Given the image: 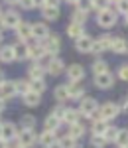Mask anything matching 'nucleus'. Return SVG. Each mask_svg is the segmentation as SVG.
<instances>
[{"instance_id": "20e7f679", "label": "nucleus", "mask_w": 128, "mask_h": 148, "mask_svg": "<svg viewBox=\"0 0 128 148\" xmlns=\"http://www.w3.org/2000/svg\"><path fill=\"white\" fill-rule=\"evenodd\" d=\"M16 142L22 144V146H26V148H34L35 142H37V134H35L34 128H20Z\"/></svg>"}, {"instance_id": "72a5a7b5", "label": "nucleus", "mask_w": 128, "mask_h": 148, "mask_svg": "<svg viewBox=\"0 0 128 148\" xmlns=\"http://www.w3.org/2000/svg\"><path fill=\"white\" fill-rule=\"evenodd\" d=\"M114 144L118 148L120 146H128V128H118V134L114 138Z\"/></svg>"}, {"instance_id": "e2e57ef3", "label": "nucleus", "mask_w": 128, "mask_h": 148, "mask_svg": "<svg viewBox=\"0 0 128 148\" xmlns=\"http://www.w3.org/2000/svg\"><path fill=\"white\" fill-rule=\"evenodd\" d=\"M120 148H128V146H120Z\"/></svg>"}, {"instance_id": "6e6d98bb", "label": "nucleus", "mask_w": 128, "mask_h": 148, "mask_svg": "<svg viewBox=\"0 0 128 148\" xmlns=\"http://www.w3.org/2000/svg\"><path fill=\"white\" fill-rule=\"evenodd\" d=\"M10 148H26V146H22V144H18V142H16V144H10Z\"/></svg>"}, {"instance_id": "5fc2aeb1", "label": "nucleus", "mask_w": 128, "mask_h": 148, "mask_svg": "<svg viewBox=\"0 0 128 148\" xmlns=\"http://www.w3.org/2000/svg\"><path fill=\"white\" fill-rule=\"evenodd\" d=\"M4 30H6V28H4V26L0 24V42H2V36H4Z\"/></svg>"}, {"instance_id": "f704fd0d", "label": "nucleus", "mask_w": 128, "mask_h": 148, "mask_svg": "<svg viewBox=\"0 0 128 148\" xmlns=\"http://www.w3.org/2000/svg\"><path fill=\"white\" fill-rule=\"evenodd\" d=\"M20 128H35V116L30 113H26L20 119Z\"/></svg>"}, {"instance_id": "aec40b11", "label": "nucleus", "mask_w": 128, "mask_h": 148, "mask_svg": "<svg viewBox=\"0 0 128 148\" xmlns=\"http://www.w3.org/2000/svg\"><path fill=\"white\" fill-rule=\"evenodd\" d=\"M59 16H61L59 6H46V8H42V18L46 22H55V20H59Z\"/></svg>"}, {"instance_id": "2eb2a0df", "label": "nucleus", "mask_w": 128, "mask_h": 148, "mask_svg": "<svg viewBox=\"0 0 128 148\" xmlns=\"http://www.w3.org/2000/svg\"><path fill=\"white\" fill-rule=\"evenodd\" d=\"M67 69V65H65V61L61 59V57H51V61H49V65H47V73L49 75H53V77H57V75H61L63 71Z\"/></svg>"}, {"instance_id": "a19ab883", "label": "nucleus", "mask_w": 128, "mask_h": 148, "mask_svg": "<svg viewBox=\"0 0 128 148\" xmlns=\"http://www.w3.org/2000/svg\"><path fill=\"white\" fill-rule=\"evenodd\" d=\"M114 10L118 12V14H128V0H118L116 4H114Z\"/></svg>"}, {"instance_id": "dca6fc26", "label": "nucleus", "mask_w": 128, "mask_h": 148, "mask_svg": "<svg viewBox=\"0 0 128 148\" xmlns=\"http://www.w3.org/2000/svg\"><path fill=\"white\" fill-rule=\"evenodd\" d=\"M14 46V53H16V61H24V59H30V44L28 42H16L12 44Z\"/></svg>"}, {"instance_id": "6e6552de", "label": "nucleus", "mask_w": 128, "mask_h": 148, "mask_svg": "<svg viewBox=\"0 0 128 148\" xmlns=\"http://www.w3.org/2000/svg\"><path fill=\"white\" fill-rule=\"evenodd\" d=\"M44 44V47H46V51L47 53H51V56H57L59 53V49H61V38L59 36H55V34H49L42 42Z\"/></svg>"}, {"instance_id": "ddd939ff", "label": "nucleus", "mask_w": 128, "mask_h": 148, "mask_svg": "<svg viewBox=\"0 0 128 148\" xmlns=\"http://www.w3.org/2000/svg\"><path fill=\"white\" fill-rule=\"evenodd\" d=\"M32 34H34L35 42H44L51 32H49V26L46 22H35V24H32Z\"/></svg>"}, {"instance_id": "4468645a", "label": "nucleus", "mask_w": 128, "mask_h": 148, "mask_svg": "<svg viewBox=\"0 0 128 148\" xmlns=\"http://www.w3.org/2000/svg\"><path fill=\"white\" fill-rule=\"evenodd\" d=\"M67 79L69 81H83L85 79V67H83L81 63H71L67 65Z\"/></svg>"}, {"instance_id": "f03ea898", "label": "nucleus", "mask_w": 128, "mask_h": 148, "mask_svg": "<svg viewBox=\"0 0 128 148\" xmlns=\"http://www.w3.org/2000/svg\"><path fill=\"white\" fill-rule=\"evenodd\" d=\"M24 20L20 18V14L16 10H6V12H2V18H0V24L6 28V30H16L20 24H22Z\"/></svg>"}, {"instance_id": "ea45409f", "label": "nucleus", "mask_w": 128, "mask_h": 148, "mask_svg": "<svg viewBox=\"0 0 128 148\" xmlns=\"http://www.w3.org/2000/svg\"><path fill=\"white\" fill-rule=\"evenodd\" d=\"M47 89V85H46V81L44 79H35V81H32V91H35V93H39V95H42V93L46 91Z\"/></svg>"}, {"instance_id": "a878e982", "label": "nucleus", "mask_w": 128, "mask_h": 148, "mask_svg": "<svg viewBox=\"0 0 128 148\" xmlns=\"http://www.w3.org/2000/svg\"><path fill=\"white\" fill-rule=\"evenodd\" d=\"M83 34H85V24L69 22V26H67V36H69V38L77 40V38H81Z\"/></svg>"}, {"instance_id": "c9c22d12", "label": "nucleus", "mask_w": 128, "mask_h": 148, "mask_svg": "<svg viewBox=\"0 0 128 148\" xmlns=\"http://www.w3.org/2000/svg\"><path fill=\"white\" fill-rule=\"evenodd\" d=\"M87 16H89V12H85V10H79V8H75V10H73V14H71V22L85 24V22H87Z\"/></svg>"}, {"instance_id": "c756f323", "label": "nucleus", "mask_w": 128, "mask_h": 148, "mask_svg": "<svg viewBox=\"0 0 128 148\" xmlns=\"http://www.w3.org/2000/svg\"><path fill=\"white\" fill-rule=\"evenodd\" d=\"M55 148H77V140L69 134H65V136H59L57 138V144Z\"/></svg>"}, {"instance_id": "cd10ccee", "label": "nucleus", "mask_w": 128, "mask_h": 148, "mask_svg": "<svg viewBox=\"0 0 128 148\" xmlns=\"http://www.w3.org/2000/svg\"><path fill=\"white\" fill-rule=\"evenodd\" d=\"M85 132H87V126L81 125V123H75V125H69V130H67V134L73 136L75 140H79V138L85 136Z\"/></svg>"}, {"instance_id": "864d4df0", "label": "nucleus", "mask_w": 128, "mask_h": 148, "mask_svg": "<svg viewBox=\"0 0 128 148\" xmlns=\"http://www.w3.org/2000/svg\"><path fill=\"white\" fill-rule=\"evenodd\" d=\"M63 2H67V4H73V6H77V2H79V0H63Z\"/></svg>"}, {"instance_id": "49530a36", "label": "nucleus", "mask_w": 128, "mask_h": 148, "mask_svg": "<svg viewBox=\"0 0 128 148\" xmlns=\"http://www.w3.org/2000/svg\"><path fill=\"white\" fill-rule=\"evenodd\" d=\"M118 109H120V113H128V97H124L118 103Z\"/></svg>"}, {"instance_id": "09e8293b", "label": "nucleus", "mask_w": 128, "mask_h": 148, "mask_svg": "<svg viewBox=\"0 0 128 148\" xmlns=\"http://www.w3.org/2000/svg\"><path fill=\"white\" fill-rule=\"evenodd\" d=\"M0 148H10V142H8L6 138H2V136H0Z\"/></svg>"}, {"instance_id": "c03bdc74", "label": "nucleus", "mask_w": 128, "mask_h": 148, "mask_svg": "<svg viewBox=\"0 0 128 148\" xmlns=\"http://www.w3.org/2000/svg\"><path fill=\"white\" fill-rule=\"evenodd\" d=\"M18 6H20L22 10H34L35 8L34 0H18Z\"/></svg>"}, {"instance_id": "2f4dec72", "label": "nucleus", "mask_w": 128, "mask_h": 148, "mask_svg": "<svg viewBox=\"0 0 128 148\" xmlns=\"http://www.w3.org/2000/svg\"><path fill=\"white\" fill-rule=\"evenodd\" d=\"M91 69H93V75H99V73H105V71H110L108 69V63H106L105 59H95V63L91 65Z\"/></svg>"}, {"instance_id": "a18cd8bd", "label": "nucleus", "mask_w": 128, "mask_h": 148, "mask_svg": "<svg viewBox=\"0 0 128 148\" xmlns=\"http://www.w3.org/2000/svg\"><path fill=\"white\" fill-rule=\"evenodd\" d=\"M110 6V2L108 0H95V10H105V8H108Z\"/></svg>"}, {"instance_id": "4c0bfd02", "label": "nucleus", "mask_w": 128, "mask_h": 148, "mask_svg": "<svg viewBox=\"0 0 128 148\" xmlns=\"http://www.w3.org/2000/svg\"><path fill=\"white\" fill-rule=\"evenodd\" d=\"M91 144H93V148H105L108 142L105 140L103 134H91Z\"/></svg>"}, {"instance_id": "4be33fe9", "label": "nucleus", "mask_w": 128, "mask_h": 148, "mask_svg": "<svg viewBox=\"0 0 128 148\" xmlns=\"http://www.w3.org/2000/svg\"><path fill=\"white\" fill-rule=\"evenodd\" d=\"M30 44V42H28ZM46 47H44V44L42 42H35V44H30V59H34V61H39L42 57L46 56Z\"/></svg>"}, {"instance_id": "9b49d317", "label": "nucleus", "mask_w": 128, "mask_h": 148, "mask_svg": "<svg viewBox=\"0 0 128 148\" xmlns=\"http://www.w3.org/2000/svg\"><path fill=\"white\" fill-rule=\"evenodd\" d=\"M110 46H112V36H101L99 40H95V49L93 53L95 56H101V53H105V51H110Z\"/></svg>"}, {"instance_id": "bf43d9fd", "label": "nucleus", "mask_w": 128, "mask_h": 148, "mask_svg": "<svg viewBox=\"0 0 128 148\" xmlns=\"http://www.w3.org/2000/svg\"><path fill=\"white\" fill-rule=\"evenodd\" d=\"M108 2H110V4H116V2H118V0H108Z\"/></svg>"}, {"instance_id": "473e14b6", "label": "nucleus", "mask_w": 128, "mask_h": 148, "mask_svg": "<svg viewBox=\"0 0 128 148\" xmlns=\"http://www.w3.org/2000/svg\"><path fill=\"white\" fill-rule=\"evenodd\" d=\"M106 126H108V123H106V121H103V119L93 121V125H91V132H93V134H105Z\"/></svg>"}, {"instance_id": "680f3d73", "label": "nucleus", "mask_w": 128, "mask_h": 148, "mask_svg": "<svg viewBox=\"0 0 128 148\" xmlns=\"http://www.w3.org/2000/svg\"><path fill=\"white\" fill-rule=\"evenodd\" d=\"M0 18H2V10H0Z\"/></svg>"}, {"instance_id": "4d7b16f0", "label": "nucleus", "mask_w": 128, "mask_h": 148, "mask_svg": "<svg viewBox=\"0 0 128 148\" xmlns=\"http://www.w3.org/2000/svg\"><path fill=\"white\" fill-rule=\"evenodd\" d=\"M4 81H6V79H4V75H2V73H0V85H2V83H4Z\"/></svg>"}, {"instance_id": "1a4fd4ad", "label": "nucleus", "mask_w": 128, "mask_h": 148, "mask_svg": "<svg viewBox=\"0 0 128 148\" xmlns=\"http://www.w3.org/2000/svg\"><path fill=\"white\" fill-rule=\"evenodd\" d=\"M67 89H69V101H81L85 97V85L81 81H69Z\"/></svg>"}, {"instance_id": "8fccbe9b", "label": "nucleus", "mask_w": 128, "mask_h": 148, "mask_svg": "<svg viewBox=\"0 0 128 148\" xmlns=\"http://www.w3.org/2000/svg\"><path fill=\"white\" fill-rule=\"evenodd\" d=\"M35 8H46V0H34Z\"/></svg>"}, {"instance_id": "f8f14e48", "label": "nucleus", "mask_w": 128, "mask_h": 148, "mask_svg": "<svg viewBox=\"0 0 128 148\" xmlns=\"http://www.w3.org/2000/svg\"><path fill=\"white\" fill-rule=\"evenodd\" d=\"M18 132H20V128H18V125H16V123H10V121L2 123V132H0V136L6 138L8 142L16 140V138H18Z\"/></svg>"}, {"instance_id": "393cba45", "label": "nucleus", "mask_w": 128, "mask_h": 148, "mask_svg": "<svg viewBox=\"0 0 128 148\" xmlns=\"http://www.w3.org/2000/svg\"><path fill=\"white\" fill-rule=\"evenodd\" d=\"M22 101L26 107H37L39 103H42V95L35 91H28L26 95H22Z\"/></svg>"}, {"instance_id": "c85d7f7f", "label": "nucleus", "mask_w": 128, "mask_h": 148, "mask_svg": "<svg viewBox=\"0 0 128 148\" xmlns=\"http://www.w3.org/2000/svg\"><path fill=\"white\" fill-rule=\"evenodd\" d=\"M61 123H63V121H61L59 116H55L53 113H49V114L46 116V123H44V128H47V130H57L59 126H61Z\"/></svg>"}, {"instance_id": "13d9d810", "label": "nucleus", "mask_w": 128, "mask_h": 148, "mask_svg": "<svg viewBox=\"0 0 128 148\" xmlns=\"http://www.w3.org/2000/svg\"><path fill=\"white\" fill-rule=\"evenodd\" d=\"M124 24L128 26V14H124Z\"/></svg>"}, {"instance_id": "0eeeda50", "label": "nucleus", "mask_w": 128, "mask_h": 148, "mask_svg": "<svg viewBox=\"0 0 128 148\" xmlns=\"http://www.w3.org/2000/svg\"><path fill=\"white\" fill-rule=\"evenodd\" d=\"M95 87H99V89H110L112 85H114V75L110 73V71H105V73H99V75H95Z\"/></svg>"}, {"instance_id": "37998d69", "label": "nucleus", "mask_w": 128, "mask_h": 148, "mask_svg": "<svg viewBox=\"0 0 128 148\" xmlns=\"http://www.w3.org/2000/svg\"><path fill=\"white\" fill-rule=\"evenodd\" d=\"M65 109H67V107H65L63 103H57V105L53 107V111H51V113L55 114V116H59V119L63 121V116H65Z\"/></svg>"}, {"instance_id": "412c9836", "label": "nucleus", "mask_w": 128, "mask_h": 148, "mask_svg": "<svg viewBox=\"0 0 128 148\" xmlns=\"http://www.w3.org/2000/svg\"><path fill=\"white\" fill-rule=\"evenodd\" d=\"M83 114L79 109H73V107H67L65 109V116H63V123H67V125H75V123H81Z\"/></svg>"}, {"instance_id": "39448f33", "label": "nucleus", "mask_w": 128, "mask_h": 148, "mask_svg": "<svg viewBox=\"0 0 128 148\" xmlns=\"http://www.w3.org/2000/svg\"><path fill=\"white\" fill-rule=\"evenodd\" d=\"M75 49H77L79 53H93V49H95V40L91 38V36L83 34L81 38H77V40H75Z\"/></svg>"}, {"instance_id": "de8ad7c7", "label": "nucleus", "mask_w": 128, "mask_h": 148, "mask_svg": "<svg viewBox=\"0 0 128 148\" xmlns=\"http://www.w3.org/2000/svg\"><path fill=\"white\" fill-rule=\"evenodd\" d=\"M63 0H46V6H59Z\"/></svg>"}, {"instance_id": "f3484780", "label": "nucleus", "mask_w": 128, "mask_h": 148, "mask_svg": "<svg viewBox=\"0 0 128 148\" xmlns=\"http://www.w3.org/2000/svg\"><path fill=\"white\" fill-rule=\"evenodd\" d=\"M16 36H18V40L20 42H30V40H34V34H32V24L28 22H22L16 30Z\"/></svg>"}, {"instance_id": "052dcab7", "label": "nucleus", "mask_w": 128, "mask_h": 148, "mask_svg": "<svg viewBox=\"0 0 128 148\" xmlns=\"http://www.w3.org/2000/svg\"><path fill=\"white\" fill-rule=\"evenodd\" d=\"M0 132H2V123H0Z\"/></svg>"}, {"instance_id": "7c9ffc66", "label": "nucleus", "mask_w": 128, "mask_h": 148, "mask_svg": "<svg viewBox=\"0 0 128 148\" xmlns=\"http://www.w3.org/2000/svg\"><path fill=\"white\" fill-rule=\"evenodd\" d=\"M14 83H16V91H18L20 97L26 95L28 91H32V81H30V79H16Z\"/></svg>"}, {"instance_id": "5701e85b", "label": "nucleus", "mask_w": 128, "mask_h": 148, "mask_svg": "<svg viewBox=\"0 0 128 148\" xmlns=\"http://www.w3.org/2000/svg\"><path fill=\"white\" fill-rule=\"evenodd\" d=\"M110 51H114V53H118V56L128 53V40H124V38H112Z\"/></svg>"}, {"instance_id": "3c124183", "label": "nucleus", "mask_w": 128, "mask_h": 148, "mask_svg": "<svg viewBox=\"0 0 128 148\" xmlns=\"http://www.w3.org/2000/svg\"><path fill=\"white\" fill-rule=\"evenodd\" d=\"M4 107H6V101H4V99H2V97H0V113H2V111H4Z\"/></svg>"}, {"instance_id": "7ed1b4c3", "label": "nucleus", "mask_w": 128, "mask_h": 148, "mask_svg": "<svg viewBox=\"0 0 128 148\" xmlns=\"http://www.w3.org/2000/svg\"><path fill=\"white\" fill-rule=\"evenodd\" d=\"M99 113H101V119L106 121V123H110V121H114L118 114H120V109H118V103H112V101H106L103 103L101 107H99Z\"/></svg>"}, {"instance_id": "f257e3e1", "label": "nucleus", "mask_w": 128, "mask_h": 148, "mask_svg": "<svg viewBox=\"0 0 128 148\" xmlns=\"http://www.w3.org/2000/svg\"><path fill=\"white\" fill-rule=\"evenodd\" d=\"M118 22V12L114 8H105V10L97 12V26L99 28H105V30H110L112 26H116Z\"/></svg>"}, {"instance_id": "423d86ee", "label": "nucleus", "mask_w": 128, "mask_h": 148, "mask_svg": "<svg viewBox=\"0 0 128 148\" xmlns=\"http://www.w3.org/2000/svg\"><path fill=\"white\" fill-rule=\"evenodd\" d=\"M77 109L81 111V114L85 116V119H89V116L99 109V103L95 101L93 97H83L81 101H79V107H77Z\"/></svg>"}, {"instance_id": "603ef678", "label": "nucleus", "mask_w": 128, "mask_h": 148, "mask_svg": "<svg viewBox=\"0 0 128 148\" xmlns=\"http://www.w3.org/2000/svg\"><path fill=\"white\" fill-rule=\"evenodd\" d=\"M4 2H6V4H10V6H16V4H18V0H4Z\"/></svg>"}, {"instance_id": "6ab92c4d", "label": "nucleus", "mask_w": 128, "mask_h": 148, "mask_svg": "<svg viewBox=\"0 0 128 148\" xmlns=\"http://www.w3.org/2000/svg\"><path fill=\"white\" fill-rule=\"evenodd\" d=\"M47 73V69L44 67V65H39L37 61H34L32 65H30V69H28V79L30 81H35V79H44V75Z\"/></svg>"}, {"instance_id": "9d476101", "label": "nucleus", "mask_w": 128, "mask_h": 148, "mask_svg": "<svg viewBox=\"0 0 128 148\" xmlns=\"http://www.w3.org/2000/svg\"><path fill=\"white\" fill-rule=\"evenodd\" d=\"M57 138H59L57 136V130H47V128H46V130L37 136V142H39L44 148H53L55 144H57Z\"/></svg>"}, {"instance_id": "bb28decb", "label": "nucleus", "mask_w": 128, "mask_h": 148, "mask_svg": "<svg viewBox=\"0 0 128 148\" xmlns=\"http://www.w3.org/2000/svg\"><path fill=\"white\" fill-rule=\"evenodd\" d=\"M53 97L57 103H67L69 101V89H67V83L65 85H57L53 89Z\"/></svg>"}, {"instance_id": "e433bc0d", "label": "nucleus", "mask_w": 128, "mask_h": 148, "mask_svg": "<svg viewBox=\"0 0 128 148\" xmlns=\"http://www.w3.org/2000/svg\"><path fill=\"white\" fill-rule=\"evenodd\" d=\"M116 134H118V128H116V126H112V125H108V126H106V130H105V134H103V136H105V140L108 142V144H110V142H114Z\"/></svg>"}, {"instance_id": "58836bf2", "label": "nucleus", "mask_w": 128, "mask_h": 148, "mask_svg": "<svg viewBox=\"0 0 128 148\" xmlns=\"http://www.w3.org/2000/svg\"><path fill=\"white\" fill-rule=\"evenodd\" d=\"M77 8L79 10H85V12H91V10H95V0H79L77 2Z\"/></svg>"}, {"instance_id": "b1692460", "label": "nucleus", "mask_w": 128, "mask_h": 148, "mask_svg": "<svg viewBox=\"0 0 128 148\" xmlns=\"http://www.w3.org/2000/svg\"><path fill=\"white\" fill-rule=\"evenodd\" d=\"M0 61L2 63H12L16 61V53H14V46H0Z\"/></svg>"}, {"instance_id": "79ce46f5", "label": "nucleus", "mask_w": 128, "mask_h": 148, "mask_svg": "<svg viewBox=\"0 0 128 148\" xmlns=\"http://www.w3.org/2000/svg\"><path fill=\"white\" fill-rule=\"evenodd\" d=\"M116 77L120 81H128V63H122L116 71Z\"/></svg>"}, {"instance_id": "a211bd4d", "label": "nucleus", "mask_w": 128, "mask_h": 148, "mask_svg": "<svg viewBox=\"0 0 128 148\" xmlns=\"http://www.w3.org/2000/svg\"><path fill=\"white\" fill-rule=\"evenodd\" d=\"M18 91H16V83L10 79H6L2 85H0V97L6 101V99H12V97H16Z\"/></svg>"}]
</instances>
